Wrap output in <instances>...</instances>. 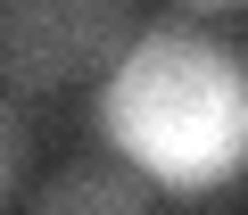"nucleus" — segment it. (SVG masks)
<instances>
[{
  "label": "nucleus",
  "instance_id": "f257e3e1",
  "mask_svg": "<svg viewBox=\"0 0 248 215\" xmlns=\"http://www.w3.org/2000/svg\"><path fill=\"white\" fill-rule=\"evenodd\" d=\"M99 124L141 174L174 190H215L248 157V75L199 25H149L124 42Z\"/></svg>",
  "mask_w": 248,
  "mask_h": 215
},
{
  "label": "nucleus",
  "instance_id": "f03ea898",
  "mask_svg": "<svg viewBox=\"0 0 248 215\" xmlns=\"http://www.w3.org/2000/svg\"><path fill=\"white\" fill-rule=\"evenodd\" d=\"M133 42V0H0V83L66 91Z\"/></svg>",
  "mask_w": 248,
  "mask_h": 215
},
{
  "label": "nucleus",
  "instance_id": "7ed1b4c3",
  "mask_svg": "<svg viewBox=\"0 0 248 215\" xmlns=\"http://www.w3.org/2000/svg\"><path fill=\"white\" fill-rule=\"evenodd\" d=\"M25 215H157V207H149V190L133 182V166L75 157V166H58V174L33 190Z\"/></svg>",
  "mask_w": 248,
  "mask_h": 215
},
{
  "label": "nucleus",
  "instance_id": "20e7f679",
  "mask_svg": "<svg viewBox=\"0 0 248 215\" xmlns=\"http://www.w3.org/2000/svg\"><path fill=\"white\" fill-rule=\"evenodd\" d=\"M25 166H33V133L9 99H0V215H9V199L25 190Z\"/></svg>",
  "mask_w": 248,
  "mask_h": 215
},
{
  "label": "nucleus",
  "instance_id": "39448f33",
  "mask_svg": "<svg viewBox=\"0 0 248 215\" xmlns=\"http://www.w3.org/2000/svg\"><path fill=\"white\" fill-rule=\"evenodd\" d=\"M190 9H240V0H190Z\"/></svg>",
  "mask_w": 248,
  "mask_h": 215
}]
</instances>
